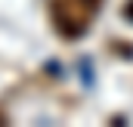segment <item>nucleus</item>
I'll return each instance as SVG.
<instances>
[{"label":"nucleus","mask_w":133,"mask_h":127,"mask_svg":"<svg viewBox=\"0 0 133 127\" xmlns=\"http://www.w3.org/2000/svg\"><path fill=\"white\" fill-rule=\"evenodd\" d=\"M3 124H9V118H6V112L0 109V127H3Z\"/></svg>","instance_id":"4"},{"label":"nucleus","mask_w":133,"mask_h":127,"mask_svg":"<svg viewBox=\"0 0 133 127\" xmlns=\"http://www.w3.org/2000/svg\"><path fill=\"white\" fill-rule=\"evenodd\" d=\"M124 19H127V22H133V0H127V3H124Z\"/></svg>","instance_id":"3"},{"label":"nucleus","mask_w":133,"mask_h":127,"mask_svg":"<svg viewBox=\"0 0 133 127\" xmlns=\"http://www.w3.org/2000/svg\"><path fill=\"white\" fill-rule=\"evenodd\" d=\"M102 0H50V22L65 40L84 37L93 25Z\"/></svg>","instance_id":"1"},{"label":"nucleus","mask_w":133,"mask_h":127,"mask_svg":"<svg viewBox=\"0 0 133 127\" xmlns=\"http://www.w3.org/2000/svg\"><path fill=\"white\" fill-rule=\"evenodd\" d=\"M111 50H115V53H121V56H127V59H133V43H124V40H111Z\"/></svg>","instance_id":"2"}]
</instances>
